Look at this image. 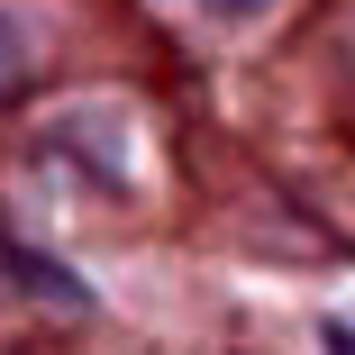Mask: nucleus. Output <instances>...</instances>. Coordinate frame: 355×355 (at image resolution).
<instances>
[{
	"instance_id": "obj_1",
	"label": "nucleus",
	"mask_w": 355,
	"mask_h": 355,
	"mask_svg": "<svg viewBox=\"0 0 355 355\" xmlns=\"http://www.w3.org/2000/svg\"><path fill=\"white\" fill-rule=\"evenodd\" d=\"M19 73H28V28L0 10V83H19Z\"/></svg>"
},
{
	"instance_id": "obj_2",
	"label": "nucleus",
	"mask_w": 355,
	"mask_h": 355,
	"mask_svg": "<svg viewBox=\"0 0 355 355\" xmlns=\"http://www.w3.org/2000/svg\"><path fill=\"white\" fill-rule=\"evenodd\" d=\"M200 10H209V19H237V28H246V19H264V10H273V0H200Z\"/></svg>"
}]
</instances>
